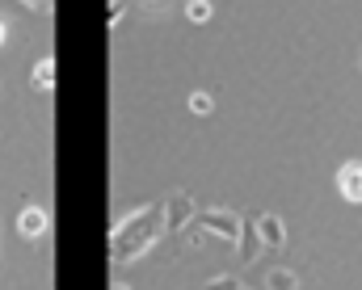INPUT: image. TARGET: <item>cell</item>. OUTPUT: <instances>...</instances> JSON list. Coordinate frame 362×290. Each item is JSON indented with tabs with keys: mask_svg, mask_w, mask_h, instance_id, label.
I'll return each instance as SVG.
<instances>
[{
	"mask_svg": "<svg viewBox=\"0 0 362 290\" xmlns=\"http://www.w3.org/2000/svg\"><path fill=\"white\" fill-rule=\"evenodd\" d=\"M165 231V202H148L139 210H131L127 219H118L110 227V257L114 265H131L139 261Z\"/></svg>",
	"mask_w": 362,
	"mask_h": 290,
	"instance_id": "obj_1",
	"label": "cell"
},
{
	"mask_svg": "<svg viewBox=\"0 0 362 290\" xmlns=\"http://www.w3.org/2000/svg\"><path fill=\"white\" fill-rule=\"evenodd\" d=\"M189 227H194V240H202V231H211V236H219V240H228V244H240V231H245L240 215H236V210H228V206L198 210Z\"/></svg>",
	"mask_w": 362,
	"mask_h": 290,
	"instance_id": "obj_2",
	"label": "cell"
},
{
	"mask_svg": "<svg viewBox=\"0 0 362 290\" xmlns=\"http://www.w3.org/2000/svg\"><path fill=\"white\" fill-rule=\"evenodd\" d=\"M194 215H198V206L189 202L185 190H173L165 198V231H185L194 223Z\"/></svg>",
	"mask_w": 362,
	"mask_h": 290,
	"instance_id": "obj_3",
	"label": "cell"
},
{
	"mask_svg": "<svg viewBox=\"0 0 362 290\" xmlns=\"http://www.w3.org/2000/svg\"><path fill=\"white\" fill-rule=\"evenodd\" d=\"M337 193L346 202H362V160H346L337 169Z\"/></svg>",
	"mask_w": 362,
	"mask_h": 290,
	"instance_id": "obj_4",
	"label": "cell"
},
{
	"mask_svg": "<svg viewBox=\"0 0 362 290\" xmlns=\"http://www.w3.org/2000/svg\"><path fill=\"white\" fill-rule=\"evenodd\" d=\"M257 236H262L266 248H282L286 244V227H282L278 215H257Z\"/></svg>",
	"mask_w": 362,
	"mask_h": 290,
	"instance_id": "obj_5",
	"label": "cell"
},
{
	"mask_svg": "<svg viewBox=\"0 0 362 290\" xmlns=\"http://www.w3.org/2000/svg\"><path fill=\"white\" fill-rule=\"evenodd\" d=\"M17 231H21L25 240H38V236L47 231V210H42V206H25L21 219H17Z\"/></svg>",
	"mask_w": 362,
	"mask_h": 290,
	"instance_id": "obj_6",
	"label": "cell"
},
{
	"mask_svg": "<svg viewBox=\"0 0 362 290\" xmlns=\"http://www.w3.org/2000/svg\"><path fill=\"white\" fill-rule=\"evenodd\" d=\"M266 290H299V274H295V270L274 265L270 274H266Z\"/></svg>",
	"mask_w": 362,
	"mask_h": 290,
	"instance_id": "obj_7",
	"label": "cell"
},
{
	"mask_svg": "<svg viewBox=\"0 0 362 290\" xmlns=\"http://www.w3.org/2000/svg\"><path fill=\"white\" fill-rule=\"evenodd\" d=\"M257 248H266V244H262V236H257V223H253V227L245 223V231H240V261H253V257H257Z\"/></svg>",
	"mask_w": 362,
	"mask_h": 290,
	"instance_id": "obj_8",
	"label": "cell"
},
{
	"mask_svg": "<svg viewBox=\"0 0 362 290\" xmlns=\"http://www.w3.org/2000/svg\"><path fill=\"white\" fill-rule=\"evenodd\" d=\"M34 85H38V89H51V85H55V64H51V59H42V64L34 68Z\"/></svg>",
	"mask_w": 362,
	"mask_h": 290,
	"instance_id": "obj_9",
	"label": "cell"
},
{
	"mask_svg": "<svg viewBox=\"0 0 362 290\" xmlns=\"http://www.w3.org/2000/svg\"><path fill=\"white\" fill-rule=\"evenodd\" d=\"M206 290H240V278H232V274H219V278H211Z\"/></svg>",
	"mask_w": 362,
	"mask_h": 290,
	"instance_id": "obj_10",
	"label": "cell"
},
{
	"mask_svg": "<svg viewBox=\"0 0 362 290\" xmlns=\"http://www.w3.org/2000/svg\"><path fill=\"white\" fill-rule=\"evenodd\" d=\"M185 13H189L194 21H206V17H211V4H206V0H189V4H185Z\"/></svg>",
	"mask_w": 362,
	"mask_h": 290,
	"instance_id": "obj_11",
	"label": "cell"
},
{
	"mask_svg": "<svg viewBox=\"0 0 362 290\" xmlns=\"http://www.w3.org/2000/svg\"><path fill=\"white\" fill-rule=\"evenodd\" d=\"M127 13V0H110V13H105V25H118Z\"/></svg>",
	"mask_w": 362,
	"mask_h": 290,
	"instance_id": "obj_12",
	"label": "cell"
},
{
	"mask_svg": "<svg viewBox=\"0 0 362 290\" xmlns=\"http://www.w3.org/2000/svg\"><path fill=\"white\" fill-rule=\"evenodd\" d=\"M189 109H194V114H211V97L194 93V97H189Z\"/></svg>",
	"mask_w": 362,
	"mask_h": 290,
	"instance_id": "obj_13",
	"label": "cell"
},
{
	"mask_svg": "<svg viewBox=\"0 0 362 290\" xmlns=\"http://www.w3.org/2000/svg\"><path fill=\"white\" fill-rule=\"evenodd\" d=\"M139 4H144V8H152V13H156V8H160V4H169V0H139Z\"/></svg>",
	"mask_w": 362,
	"mask_h": 290,
	"instance_id": "obj_14",
	"label": "cell"
},
{
	"mask_svg": "<svg viewBox=\"0 0 362 290\" xmlns=\"http://www.w3.org/2000/svg\"><path fill=\"white\" fill-rule=\"evenodd\" d=\"M21 4H34V8H51V0H21Z\"/></svg>",
	"mask_w": 362,
	"mask_h": 290,
	"instance_id": "obj_15",
	"label": "cell"
},
{
	"mask_svg": "<svg viewBox=\"0 0 362 290\" xmlns=\"http://www.w3.org/2000/svg\"><path fill=\"white\" fill-rule=\"evenodd\" d=\"M0 42H4V21H0Z\"/></svg>",
	"mask_w": 362,
	"mask_h": 290,
	"instance_id": "obj_16",
	"label": "cell"
},
{
	"mask_svg": "<svg viewBox=\"0 0 362 290\" xmlns=\"http://www.w3.org/2000/svg\"><path fill=\"white\" fill-rule=\"evenodd\" d=\"M110 290H131V286H110Z\"/></svg>",
	"mask_w": 362,
	"mask_h": 290,
	"instance_id": "obj_17",
	"label": "cell"
},
{
	"mask_svg": "<svg viewBox=\"0 0 362 290\" xmlns=\"http://www.w3.org/2000/svg\"><path fill=\"white\" fill-rule=\"evenodd\" d=\"M240 290H249V286H240Z\"/></svg>",
	"mask_w": 362,
	"mask_h": 290,
	"instance_id": "obj_18",
	"label": "cell"
}]
</instances>
